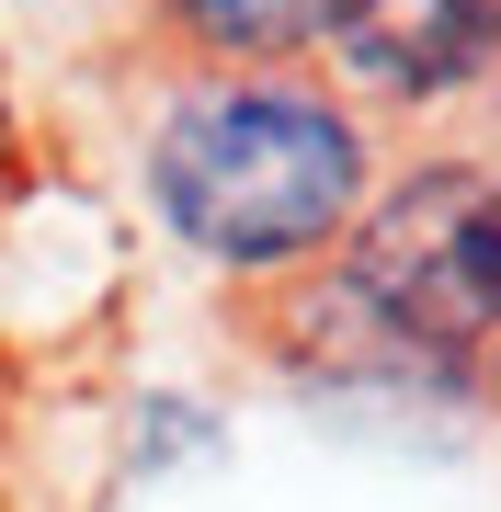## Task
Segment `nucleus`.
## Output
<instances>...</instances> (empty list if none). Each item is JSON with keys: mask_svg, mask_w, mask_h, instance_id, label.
Masks as SVG:
<instances>
[{"mask_svg": "<svg viewBox=\"0 0 501 512\" xmlns=\"http://www.w3.org/2000/svg\"><path fill=\"white\" fill-rule=\"evenodd\" d=\"M319 46L353 80H376V92L433 103V92H456V80L490 69L501 0H319Z\"/></svg>", "mask_w": 501, "mask_h": 512, "instance_id": "3", "label": "nucleus"}, {"mask_svg": "<svg viewBox=\"0 0 501 512\" xmlns=\"http://www.w3.org/2000/svg\"><path fill=\"white\" fill-rule=\"evenodd\" d=\"M0 183H12V80H0Z\"/></svg>", "mask_w": 501, "mask_h": 512, "instance_id": "5", "label": "nucleus"}, {"mask_svg": "<svg viewBox=\"0 0 501 512\" xmlns=\"http://www.w3.org/2000/svg\"><path fill=\"white\" fill-rule=\"evenodd\" d=\"M149 205L217 274H285L365 217V137L285 69H205L149 126Z\"/></svg>", "mask_w": 501, "mask_h": 512, "instance_id": "1", "label": "nucleus"}, {"mask_svg": "<svg viewBox=\"0 0 501 512\" xmlns=\"http://www.w3.org/2000/svg\"><path fill=\"white\" fill-rule=\"evenodd\" d=\"M490 399H501V353H490Z\"/></svg>", "mask_w": 501, "mask_h": 512, "instance_id": "6", "label": "nucleus"}, {"mask_svg": "<svg viewBox=\"0 0 501 512\" xmlns=\"http://www.w3.org/2000/svg\"><path fill=\"white\" fill-rule=\"evenodd\" d=\"M160 23L217 69H274L319 35V0H160Z\"/></svg>", "mask_w": 501, "mask_h": 512, "instance_id": "4", "label": "nucleus"}, {"mask_svg": "<svg viewBox=\"0 0 501 512\" xmlns=\"http://www.w3.org/2000/svg\"><path fill=\"white\" fill-rule=\"evenodd\" d=\"M297 342L331 365H490L501 353V171L422 160L342 239V274L308 296Z\"/></svg>", "mask_w": 501, "mask_h": 512, "instance_id": "2", "label": "nucleus"}]
</instances>
